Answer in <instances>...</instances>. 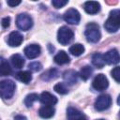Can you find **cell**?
<instances>
[{"mask_svg": "<svg viewBox=\"0 0 120 120\" xmlns=\"http://www.w3.org/2000/svg\"><path fill=\"white\" fill-rule=\"evenodd\" d=\"M104 27L110 33H114L120 29V9H112L110 12Z\"/></svg>", "mask_w": 120, "mask_h": 120, "instance_id": "1", "label": "cell"}, {"mask_svg": "<svg viewBox=\"0 0 120 120\" xmlns=\"http://www.w3.org/2000/svg\"><path fill=\"white\" fill-rule=\"evenodd\" d=\"M84 35H85L87 41L91 43H97L100 39V37H101L99 27L95 22H90L86 25Z\"/></svg>", "mask_w": 120, "mask_h": 120, "instance_id": "2", "label": "cell"}, {"mask_svg": "<svg viewBox=\"0 0 120 120\" xmlns=\"http://www.w3.org/2000/svg\"><path fill=\"white\" fill-rule=\"evenodd\" d=\"M74 38L73 31L68 28V26H62L59 28L57 33V40L62 45H68L69 44Z\"/></svg>", "mask_w": 120, "mask_h": 120, "instance_id": "3", "label": "cell"}, {"mask_svg": "<svg viewBox=\"0 0 120 120\" xmlns=\"http://www.w3.org/2000/svg\"><path fill=\"white\" fill-rule=\"evenodd\" d=\"M16 85L11 80H4L0 82V94L3 98H12Z\"/></svg>", "mask_w": 120, "mask_h": 120, "instance_id": "4", "label": "cell"}, {"mask_svg": "<svg viewBox=\"0 0 120 120\" xmlns=\"http://www.w3.org/2000/svg\"><path fill=\"white\" fill-rule=\"evenodd\" d=\"M16 25L22 31H27L33 26V20L27 13H21L16 18Z\"/></svg>", "mask_w": 120, "mask_h": 120, "instance_id": "5", "label": "cell"}, {"mask_svg": "<svg viewBox=\"0 0 120 120\" xmlns=\"http://www.w3.org/2000/svg\"><path fill=\"white\" fill-rule=\"evenodd\" d=\"M111 105H112V98L107 94L100 95L95 101V109L99 112L109 109Z\"/></svg>", "mask_w": 120, "mask_h": 120, "instance_id": "6", "label": "cell"}, {"mask_svg": "<svg viewBox=\"0 0 120 120\" xmlns=\"http://www.w3.org/2000/svg\"><path fill=\"white\" fill-rule=\"evenodd\" d=\"M92 86L94 89L98 90V91H103L105 90L108 86H109V82L107 77L104 74H98L92 82Z\"/></svg>", "mask_w": 120, "mask_h": 120, "instance_id": "7", "label": "cell"}, {"mask_svg": "<svg viewBox=\"0 0 120 120\" xmlns=\"http://www.w3.org/2000/svg\"><path fill=\"white\" fill-rule=\"evenodd\" d=\"M63 18L65 22H67L69 24H78L81 20V15L77 9L69 8L64 13Z\"/></svg>", "mask_w": 120, "mask_h": 120, "instance_id": "8", "label": "cell"}, {"mask_svg": "<svg viewBox=\"0 0 120 120\" xmlns=\"http://www.w3.org/2000/svg\"><path fill=\"white\" fill-rule=\"evenodd\" d=\"M104 60L109 65H115L120 62V54L116 49H112L104 54Z\"/></svg>", "mask_w": 120, "mask_h": 120, "instance_id": "9", "label": "cell"}, {"mask_svg": "<svg viewBox=\"0 0 120 120\" xmlns=\"http://www.w3.org/2000/svg\"><path fill=\"white\" fill-rule=\"evenodd\" d=\"M41 52V48L38 44H30L24 48V54L29 59L38 57Z\"/></svg>", "mask_w": 120, "mask_h": 120, "instance_id": "10", "label": "cell"}, {"mask_svg": "<svg viewBox=\"0 0 120 120\" xmlns=\"http://www.w3.org/2000/svg\"><path fill=\"white\" fill-rule=\"evenodd\" d=\"M22 40H23L22 35L18 31H13L8 36V43L11 47H18V46H20L22 44Z\"/></svg>", "mask_w": 120, "mask_h": 120, "instance_id": "11", "label": "cell"}, {"mask_svg": "<svg viewBox=\"0 0 120 120\" xmlns=\"http://www.w3.org/2000/svg\"><path fill=\"white\" fill-rule=\"evenodd\" d=\"M67 115H68V120H87L86 116L82 112H80L79 110L73 107L68 108Z\"/></svg>", "mask_w": 120, "mask_h": 120, "instance_id": "12", "label": "cell"}, {"mask_svg": "<svg viewBox=\"0 0 120 120\" xmlns=\"http://www.w3.org/2000/svg\"><path fill=\"white\" fill-rule=\"evenodd\" d=\"M39 100L46 106H52L57 103V98L49 92H43L39 96Z\"/></svg>", "mask_w": 120, "mask_h": 120, "instance_id": "13", "label": "cell"}, {"mask_svg": "<svg viewBox=\"0 0 120 120\" xmlns=\"http://www.w3.org/2000/svg\"><path fill=\"white\" fill-rule=\"evenodd\" d=\"M78 75H79V74H78L75 70L68 69V70H66V71L63 73V79H64V81L66 82L67 84H68V85H73L75 82H77Z\"/></svg>", "mask_w": 120, "mask_h": 120, "instance_id": "14", "label": "cell"}, {"mask_svg": "<svg viewBox=\"0 0 120 120\" xmlns=\"http://www.w3.org/2000/svg\"><path fill=\"white\" fill-rule=\"evenodd\" d=\"M83 8L88 14H97L100 10V5L97 1H87L84 3Z\"/></svg>", "mask_w": 120, "mask_h": 120, "instance_id": "15", "label": "cell"}, {"mask_svg": "<svg viewBox=\"0 0 120 120\" xmlns=\"http://www.w3.org/2000/svg\"><path fill=\"white\" fill-rule=\"evenodd\" d=\"M54 112H55V110L52 106H46V105L41 107L38 111L39 116L42 117V118H45V119L52 117L54 115Z\"/></svg>", "mask_w": 120, "mask_h": 120, "instance_id": "16", "label": "cell"}, {"mask_svg": "<svg viewBox=\"0 0 120 120\" xmlns=\"http://www.w3.org/2000/svg\"><path fill=\"white\" fill-rule=\"evenodd\" d=\"M69 56L68 55V53L64 51H60L55 56H54V62L57 65H65L69 63Z\"/></svg>", "mask_w": 120, "mask_h": 120, "instance_id": "17", "label": "cell"}, {"mask_svg": "<svg viewBox=\"0 0 120 120\" xmlns=\"http://www.w3.org/2000/svg\"><path fill=\"white\" fill-rule=\"evenodd\" d=\"M92 64L98 68H101L104 67L105 65V60H104V55L99 53V52H96L92 55Z\"/></svg>", "mask_w": 120, "mask_h": 120, "instance_id": "18", "label": "cell"}, {"mask_svg": "<svg viewBox=\"0 0 120 120\" xmlns=\"http://www.w3.org/2000/svg\"><path fill=\"white\" fill-rule=\"evenodd\" d=\"M10 61H11V64L12 66L15 68H22L24 65V59L23 57L21 55V54H13L10 58Z\"/></svg>", "mask_w": 120, "mask_h": 120, "instance_id": "19", "label": "cell"}, {"mask_svg": "<svg viewBox=\"0 0 120 120\" xmlns=\"http://www.w3.org/2000/svg\"><path fill=\"white\" fill-rule=\"evenodd\" d=\"M16 78L23 83H29L32 80V74L30 71H27V70L20 71L16 74Z\"/></svg>", "mask_w": 120, "mask_h": 120, "instance_id": "20", "label": "cell"}, {"mask_svg": "<svg viewBox=\"0 0 120 120\" xmlns=\"http://www.w3.org/2000/svg\"><path fill=\"white\" fill-rule=\"evenodd\" d=\"M69 52L74 56H80L84 52V47L80 43L73 44L69 47Z\"/></svg>", "mask_w": 120, "mask_h": 120, "instance_id": "21", "label": "cell"}, {"mask_svg": "<svg viewBox=\"0 0 120 120\" xmlns=\"http://www.w3.org/2000/svg\"><path fill=\"white\" fill-rule=\"evenodd\" d=\"M58 76V70L56 68H50L41 75V79L44 81H51Z\"/></svg>", "mask_w": 120, "mask_h": 120, "instance_id": "22", "label": "cell"}, {"mask_svg": "<svg viewBox=\"0 0 120 120\" xmlns=\"http://www.w3.org/2000/svg\"><path fill=\"white\" fill-rule=\"evenodd\" d=\"M11 73V68L9 64L4 59H1V65H0V74L2 76H8Z\"/></svg>", "mask_w": 120, "mask_h": 120, "instance_id": "23", "label": "cell"}, {"mask_svg": "<svg viewBox=\"0 0 120 120\" xmlns=\"http://www.w3.org/2000/svg\"><path fill=\"white\" fill-rule=\"evenodd\" d=\"M92 73H93V68H92L90 66H84V67L82 68V69L80 70L79 75H80V77H81L83 81H86V80H88V79L91 77Z\"/></svg>", "mask_w": 120, "mask_h": 120, "instance_id": "24", "label": "cell"}, {"mask_svg": "<svg viewBox=\"0 0 120 120\" xmlns=\"http://www.w3.org/2000/svg\"><path fill=\"white\" fill-rule=\"evenodd\" d=\"M38 99H39L38 95L36 94V93H31V94H29V95H27V96L25 97L24 104H25V106H26L27 108H29V107H31V106L33 105V103H34L36 100H38Z\"/></svg>", "mask_w": 120, "mask_h": 120, "instance_id": "25", "label": "cell"}, {"mask_svg": "<svg viewBox=\"0 0 120 120\" xmlns=\"http://www.w3.org/2000/svg\"><path fill=\"white\" fill-rule=\"evenodd\" d=\"M53 89H54L55 92H57V93L60 94V95H65V94H68V87H67L66 84L63 83V82L56 83V84L54 85V88H53Z\"/></svg>", "mask_w": 120, "mask_h": 120, "instance_id": "26", "label": "cell"}, {"mask_svg": "<svg viewBox=\"0 0 120 120\" xmlns=\"http://www.w3.org/2000/svg\"><path fill=\"white\" fill-rule=\"evenodd\" d=\"M28 68H29V69L30 70H32V71H34V72H38V71H39V70H41L42 69V65L39 63V62H32V63H30L29 65H28Z\"/></svg>", "mask_w": 120, "mask_h": 120, "instance_id": "27", "label": "cell"}, {"mask_svg": "<svg viewBox=\"0 0 120 120\" xmlns=\"http://www.w3.org/2000/svg\"><path fill=\"white\" fill-rule=\"evenodd\" d=\"M112 77L118 82H120V67H115L112 70Z\"/></svg>", "mask_w": 120, "mask_h": 120, "instance_id": "28", "label": "cell"}, {"mask_svg": "<svg viewBox=\"0 0 120 120\" xmlns=\"http://www.w3.org/2000/svg\"><path fill=\"white\" fill-rule=\"evenodd\" d=\"M68 3V1H67V0H53V1H52V5L54 7V8H63L65 5H67Z\"/></svg>", "mask_w": 120, "mask_h": 120, "instance_id": "29", "label": "cell"}, {"mask_svg": "<svg viewBox=\"0 0 120 120\" xmlns=\"http://www.w3.org/2000/svg\"><path fill=\"white\" fill-rule=\"evenodd\" d=\"M10 24V18L9 17H5L2 19V26L3 28H8Z\"/></svg>", "mask_w": 120, "mask_h": 120, "instance_id": "30", "label": "cell"}, {"mask_svg": "<svg viewBox=\"0 0 120 120\" xmlns=\"http://www.w3.org/2000/svg\"><path fill=\"white\" fill-rule=\"evenodd\" d=\"M7 3H8V5L10 6V7H16V6H18V5L21 4V1H12V0H9V1H8Z\"/></svg>", "mask_w": 120, "mask_h": 120, "instance_id": "31", "label": "cell"}, {"mask_svg": "<svg viewBox=\"0 0 120 120\" xmlns=\"http://www.w3.org/2000/svg\"><path fill=\"white\" fill-rule=\"evenodd\" d=\"M14 120H27V119H26V117H25V116L19 114V115H16V116L14 117Z\"/></svg>", "mask_w": 120, "mask_h": 120, "instance_id": "32", "label": "cell"}, {"mask_svg": "<svg viewBox=\"0 0 120 120\" xmlns=\"http://www.w3.org/2000/svg\"><path fill=\"white\" fill-rule=\"evenodd\" d=\"M117 104L118 105H120V95L118 96V98H117Z\"/></svg>", "mask_w": 120, "mask_h": 120, "instance_id": "33", "label": "cell"}, {"mask_svg": "<svg viewBox=\"0 0 120 120\" xmlns=\"http://www.w3.org/2000/svg\"><path fill=\"white\" fill-rule=\"evenodd\" d=\"M98 120H104V119H98Z\"/></svg>", "mask_w": 120, "mask_h": 120, "instance_id": "34", "label": "cell"}, {"mask_svg": "<svg viewBox=\"0 0 120 120\" xmlns=\"http://www.w3.org/2000/svg\"><path fill=\"white\" fill-rule=\"evenodd\" d=\"M119 115H120V113H119Z\"/></svg>", "mask_w": 120, "mask_h": 120, "instance_id": "35", "label": "cell"}]
</instances>
